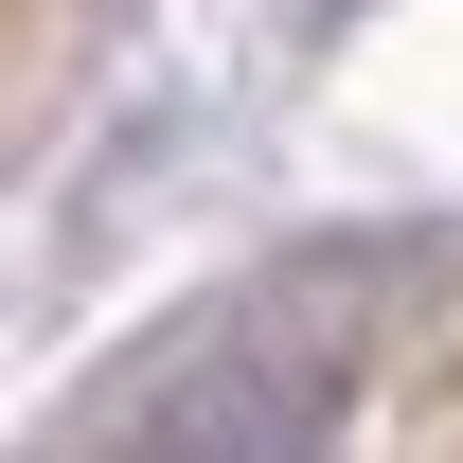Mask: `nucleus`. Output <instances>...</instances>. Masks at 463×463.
Listing matches in <instances>:
<instances>
[{
  "instance_id": "nucleus-1",
  "label": "nucleus",
  "mask_w": 463,
  "mask_h": 463,
  "mask_svg": "<svg viewBox=\"0 0 463 463\" xmlns=\"http://www.w3.org/2000/svg\"><path fill=\"white\" fill-rule=\"evenodd\" d=\"M321 428H339V339H303L268 303L161 339L108 392V446H161V463H268V446H321Z\"/></svg>"
}]
</instances>
